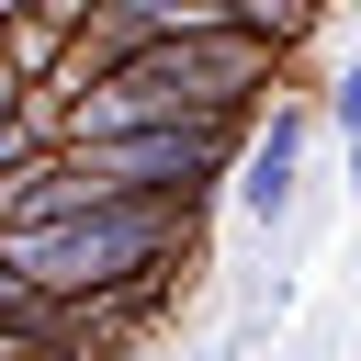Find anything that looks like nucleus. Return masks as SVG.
Listing matches in <instances>:
<instances>
[{"label": "nucleus", "mask_w": 361, "mask_h": 361, "mask_svg": "<svg viewBox=\"0 0 361 361\" xmlns=\"http://www.w3.org/2000/svg\"><path fill=\"white\" fill-rule=\"evenodd\" d=\"M350 361H361V350H350Z\"/></svg>", "instance_id": "7"}, {"label": "nucleus", "mask_w": 361, "mask_h": 361, "mask_svg": "<svg viewBox=\"0 0 361 361\" xmlns=\"http://www.w3.org/2000/svg\"><path fill=\"white\" fill-rule=\"evenodd\" d=\"M316 124H338V147H361V56H338V79H327Z\"/></svg>", "instance_id": "5"}, {"label": "nucleus", "mask_w": 361, "mask_h": 361, "mask_svg": "<svg viewBox=\"0 0 361 361\" xmlns=\"http://www.w3.org/2000/svg\"><path fill=\"white\" fill-rule=\"evenodd\" d=\"M11 271L45 293V305H102L124 282H169V259L192 248V214L180 203H135V192H102L90 214H56V226H0Z\"/></svg>", "instance_id": "2"}, {"label": "nucleus", "mask_w": 361, "mask_h": 361, "mask_svg": "<svg viewBox=\"0 0 361 361\" xmlns=\"http://www.w3.org/2000/svg\"><path fill=\"white\" fill-rule=\"evenodd\" d=\"M237 135L226 113H192V124H124V135H79L68 158L90 169V192H135V203H180L203 214V192L237 169Z\"/></svg>", "instance_id": "3"}, {"label": "nucleus", "mask_w": 361, "mask_h": 361, "mask_svg": "<svg viewBox=\"0 0 361 361\" xmlns=\"http://www.w3.org/2000/svg\"><path fill=\"white\" fill-rule=\"evenodd\" d=\"M305 147H316V102H259V113H248L237 169H226V192H237L248 226H282V214H293V192H305Z\"/></svg>", "instance_id": "4"}, {"label": "nucleus", "mask_w": 361, "mask_h": 361, "mask_svg": "<svg viewBox=\"0 0 361 361\" xmlns=\"http://www.w3.org/2000/svg\"><path fill=\"white\" fill-rule=\"evenodd\" d=\"M282 68H293V45H271V34H248V23L135 45V56H113V68H102V79L68 102L56 147H79V135H124V124H192V113L248 124V113L282 90Z\"/></svg>", "instance_id": "1"}, {"label": "nucleus", "mask_w": 361, "mask_h": 361, "mask_svg": "<svg viewBox=\"0 0 361 361\" xmlns=\"http://www.w3.org/2000/svg\"><path fill=\"white\" fill-rule=\"evenodd\" d=\"M23 158H45V135H34V113H0V192L23 180Z\"/></svg>", "instance_id": "6"}]
</instances>
